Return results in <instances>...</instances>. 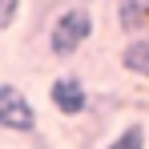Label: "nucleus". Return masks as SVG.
Instances as JSON below:
<instances>
[{
    "mask_svg": "<svg viewBox=\"0 0 149 149\" xmlns=\"http://www.w3.org/2000/svg\"><path fill=\"white\" fill-rule=\"evenodd\" d=\"M121 69L133 77H141L149 81V36H133V40H125L121 49Z\"/></svg>",
    "mask_w": 149,
    "mask_h": 149,
    "instance_id": "5",
    "label": "nucleus"
},
{
    "mask_svg": "<svg viewBox=\"0 0 149 149\" xmlns=\"http://www.w3.org/2000/svg\"><path fill=\"white\" fill-rule=\"evenodd\" d=\"M117 28L125 36H149V0H117Z\"/></svg>",
    "mask_w": 149,
    "mask_h": 149,
    "instance_id": "4",
    "label": "nucleus"
},
{
    "mask_svg": "<svg viewBox=\"0 0 149 149\" xmlns=\"http://www.w3.org/2000/svg\"><path fill=\"white\" fill-rule=\"evenodd\" d=\"M20 20V0H0V28H12Z\"/></svg>",
    "mask_w": 149,
    "mask_h": 149,
    "instance_id": "7",
    "label": "nucleus"
},
{
    "mask_svg": "<svg viewBox=\"0 0 149 149\" xmlns=\"http://www.w3.org/2000/svg\"><path fill=\"white\" fill-rule=\"evenodd\" d=\"M105 149H145V125H137V121L125 125V129H121Z\"/></svg>",
    "mask_w": 149,
    "mask_h": 149,
    "instance_id": "6",
    "label": "nucleus"
},
{
    "mask_svg": "<svg viewBox=\"0 0 149 149\" xmlns=\"http://www.w3.org/2000/svg\"><path fill=\"white\" fill-rule=\"evenodd\" d=\"M49 101H52V109H56L61 117H81V113H89V105H93L85 81L73 77V73H61L49 85Z\"/></svg>",
    "mask_w": 149,
    "mask_h": 149,
    "instance_id": "3",
    "label": "nucleus"
},
{
    "mask_svg": "<svg viewBox=\"0 0 149 149\" xmlns=\"http://www.w3.org/2000/svg\"><path fill=\"white\" fill-rule=\"evenodd\" d=\"M89 36H93V12L85 4H69L49 24V52L56 61H69L89 45Z\"/></svg>",
    "mask_w": 149,
    "mask_h": 149,
    "instance_id": "1",
    "label": "nucleus"
},
{
    "mask_svg": "<svg viewBox=\"0 0 149 149\" xmlns=\"http://www.w3.org/2000/svg\"><path fill=\"white\" fill-rule=\"evenodd\" d=\"M0 129L4 133H36V109H32V101L16 89V85H8V81H0Z\"/></svg>",
    "mask_w": 149,
    "mask_h": 149,
    "instance_id": "2",
    "label": "nucleus"
}]
</instances>
